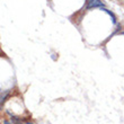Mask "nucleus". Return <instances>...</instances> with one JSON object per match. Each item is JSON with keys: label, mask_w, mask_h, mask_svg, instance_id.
Segmentation results:
<instances>
[{"label": "nucleus", "mask_w": 124, "mask_h": 124, "mask_svg": "<svg viewBox=\"0 0 124 124\" xmlns=\"http://www.w3.org/2000/svg\"><path fill=\"white\" fill-rule=\"evenodd\" d=\"M103 10H104V11H106V13H107L108 15H109V16L112 17V19H113V23H114V24L116 23V20H115V16H114V14L111 13V11H109L108 9H106V8H103Z\"/></svg>", "instance_id": "obj_2"}, {"label": "nucleus", "mask_w": 124, "mask_h": 124, "mask_svg": "<svg viewBox=\"0 0 124 124\" xmlns=\"http://www.w3.org/2000/svg\"><path fill=\"white\" fill-rule=\"evenodd\" d=\"M26 124H33V123H31V122H28V123H26Z\"/></svg>", "instance_id": "obj_4"}, {"label": "nucleus", "mask_w": 124, "mask_h": 124, "mask_svg": "<svg viewBox=\"0 0 124 124\" xmlns=\"http://www.w3.org/2000/svg\"><path fill=\"white\" fill-rule=\"evenodd\" d=\"M3 124H10V123L8 121H5V122H3Z\"/></svg>", "instance_id": "obj_3"}, {"label": "nucleus", "mask_w": 124, "mask_h": 124, "mask_svg": "<svg viewBox=\"0 0 124 124\" xmlns=\"http://www.w3.org/2000/svg\"><path fill=\"white\" fill-rule=\"evenodd\" d=\"M96 7H101L104 8V2L101 0H88L87 1V9H92Z\"/></svg>", "instance_id": "obj_1"}]
</instances>
